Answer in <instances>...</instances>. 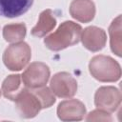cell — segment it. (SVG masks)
Masks as SVG:
<instances>
[{
	"label": "cell",
	"instance_id": "obj_12",
	"mask_svg": "<svg viewBox=\"0 0 122 122\" xmlns=\"http://www.w3.org/2000/svg\"><path fill=\"white\" fill-rule=\"evenodd\" d=\"M55 25L56 19L52 10L50 9L45 10L40 13L37 24L31 30V34L35 37H43L52 30Z\"/></svg>",
	"mask_w": 122,
	"mask_h": 122
},
{
	"label": "cell",
	"instance_id": "obj_7",
	"mask_svg": "<svg viewBox=\"0 0 122 122\" xmlns=\"http://www.w3.org/2000/svg\"><path fill=\"white\" fill-rule=\"evenodd\" d=\"M53 94L60 98H71L77 92V82L71 73L61 71L55 73L50 82Z\"/></svg>",
	"mask_w": 122,
	"mask_h": 122
},
{
	"label": "cell",
	"instance_id": "obj_5",
	"mask_svg": "<svg viewBox=\"0 0 122 122\" xmlns=\"http://www.w3.org/2000/svg\"><path fill=\"white\" fill-rule=\"evenodd\" d=\"M50 69L45 63L33 62L27 67L21 77L26 88L36 89L47 84L50 78Z\"/></svg>",
	"mask_w": 122,
	"mask_h": 122
},
{
	"label": "cell",
	"instance_id": "obj_9",
	"mask_svg": "<svg viewBox=\"0 0 122 122\" xmlns=\"http://www.w3.org/2000/svg\"><path fill=\"white\" fill-rule=\"evenodd\" d=\"M80 40L87 50L91 51H98L105 47L107 34L105 30L100 28L90 26L82 30Z\"/></svg>",
	"mask_w": 122,
	"mask_h": 122
},
{
	"label": "cell",
	"instance_id": "obj_11",
	"mask_svg": "<svg viewBox=\"0 0 122 122\" xmlns=\"http://www.w3.org/2000/svg\"><path fill=\"white\" fill-rule=\"evenodd\" d=\"M33 0H0V15L8 18L18 17L26 13Z\"/></svg>",
	"mask_w": 122,
	"mask_h": 122
},
{
	"label": "cell",
	"instance_id": "obj_13",
	"mask_svg": "<svg viewBox=\"0 0 122 122\" xmlns=\"http://www.w3.org/2000/svg\"><path fill=\"white\" fill-rule=\"evenodd\" d=\"M23 89L24 87H23V81L21 75L10 74L3 81L1 92H3V95L6 98L14 101Z\"/></svg>",
	"mask_w": 122,
	"mask_h": 122
},
{
	"label": "cell",
	"instance_id": "obj_1",
	"mask_svg": "<svg viewBox=\"0 0 122 122\" xmlns=\"http://www.w3.org/2000/svg\"><path fill=\"white\" fill-rule=\"evenodd\" d=\"M82 30L79 24L72 21H65L60 24L55 31L44 39V44L49 50L53 51L64 50L80 41Z\"/></svg>",
	"mask_w": 122,
	"mask_h": 122
},
{
	"label": "cell",
	"instance_id": "obj_17",
	"mask_svg": "<svg viewBox=\"0 0 122 122\" xmlns=\"http://www.w3.org/2000/svg\"><path fill=\"white\" fill-rule=\"evenodd\" d=\"M86 120L87 121H112V118L110 112L97 109L91 112L86 117Z\"/></svg>",
	"mask_w": 122,
	"mask_h": 122
},
{
	"label": "cell",
	"instance_id": "obj_8",
	"mask_svg": "<svg viewBox=\"0 0 122 122\" xmlns=\"http://www.w3.org/2000/svg\"><path fill=\"white\" fill-rule=\"evenodd\" d=\"M86 114L85 105L77 99H69L59 103L57 116L62 121H79Z\"/></svg>",
	"mask_w": 122,
	"mask_h": 122
},
{
	"label": "cell",
	"instance_id": "obj_10",
	"mask_svg": "<svg viewBox=\"0 0 122 122\" xmlns=\"http://www.w3.org/2000/svg\"><path fill=\"white\" fill-rule=\"evenodd\" d=\"M70 13L75 20L88 23L95 15V5L92 0H72L70 5Z\"/></svg>",
	"mask_w": 122,
	"mask_h": 122
},
{
	"label": "cell",
	"instance_id": "obj_3",
	"mask_svg": "<svg viewBox=\"0 0 122 122\" xmlns=\"http://www.w3.org/2000/svg\"><path fill=\"white\" fill-rule=\"evenodd\" d=\"M31 57L30 47L21 41L10 45L3 53V62L10 71H21L30 62Z\"/></svg>",
	"mask_w": 122,
	"mask_h": 122
},
{
	"label": "cell",
	"instance_id": "obj_6",
	"mask_svg": "<svg viewBox=\"0 0 122 122\" xmlns=\"http://www.w3.org/2000/svg\"><path fill=\"white\" fill-rule=\"evenodd\" d=\"M121 92L112 86L100 87L94 94V104L97 109L113 112L121 104Z\"/></svg>",
	"mask_w": 122,
	"mask_h": 122
},
{
	"label": "cell",
	"instance_id": "obj_16",
	"mask_svg": "<svg viewBox=\"0 0 122 122\" xmlns=\"http://www.w3.org/2000/svg\"><path fill=\"white\" fill-rule=\"evenodd\" d=\"M32 92L35 93V95L37 96V98L39 99L42 109H46V108H50L51 106H52L55 103V96L53 94V92H51V90L48 87H40V88H36V89H31Z\"/></svg>",
	"mask_w": 122,
	"mask_h": 122
},
{
	"label": "cell",
	"instance_id": "obj_18",
	"mask_svg": "<svg viewBox=\"0 0 122 122\" xmlns=\"http://www.w3.org/2000/svg\"><path fill=\"white\" fill-rule=\"evenodd\" d=\"M0 96H1V91H0Z\"/></svg>",
	"mask_w": 122,
	"mask_h": 122
},
{
	"label": "cell",
	"instance_id": "obj_4",
	"mask_svg": "<svg viewBox=\"0 0 122 122\" xmlns=\"http://www.w3.org/2000/svg\"><path fill=\"white\" fill-rule=\"evenodd\" d=\"M15 108L23 118H33L41 111L42 106L31 89L24 88L14 100Z\"/></svg>",
	"mask_w": 122,
	"mask_h": 122
},
{
	"label": "cell",
	"instance_id": "obj_15",
	"mask_svg": "<svg viewBox=\"0 0 122 122\" xmlns=\"http://www.w3.org/2000/svg\"><path fill=\"white\" fill-rule=\"evenodd\" d=\"M27 32L26 25L23 23H13L8 24L3 29V37L7 42L17 43L21 42Z\"/></svg>",
	"mask_w": 122,
	"mask_h": 122
},
{
	"label": "cell",
	"instance_id": "obj_14",
	"mask_svg": "<svg viewBox=\"0 0 122 122\" xmlns=\"http://www.w3.org/2000/svg\"><path fill=\"white\" fill-rule=\"evenodd\" d=\"M111 50L117 56H121V15L112 20L109 27Z\"/></svg>",
	"mask_w": 122,
	"mask_h": 122
},
{
	"label": "cell",
	"instance_id": "obj_2",
	"mask_svg": "<svg viewBox=\"0 0 122 122\" xmlns=\"http://www.w3.org/2000/svg\"><path fill=\"white\" fill-rule=\"evenodd\" d=\"M93 78L100 82H115L121 77V68L117 61L106 55H96L89 63Z\"/></svg>",
	"mask_w": 122,
	"mask_h": 122
}]
</instances>
